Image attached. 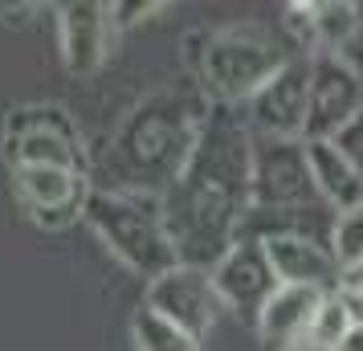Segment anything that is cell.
I'll return each instance as SVG.
<instances>
[{
  "mask_svg": "<svg viewBox=\"0 0 363 351\" xmlns=\"http://www.w3.org/2000/svg\"><path fill=\"white\" fill-rule=\"evenodd\" d=\"M330 257H335L339 269L363 262V204L347 208V213H335V225H330Z\"/></svg>",
  "mask_w": 363,
  "mask_h": 351,
  "instance_id": "obj_17",
  "label": "cell"
},
{
  "mask_svg": "<svg viewBox=\"0 0 363 351\" xmlns=\"http://www.w3.org/2000/svg\"><path fill=\"white\" fill-rule=\"evenodd\" d=\"M306 99H311V57H290L249 99V131L265 139H306Z\"/></svg>",
  "mask_w": 363,
  "mask_h": 351,
  "instance_id": "obj_8",
  "label": "cell"
},
{
  "mask_svg": "<svg viewBox=\"0 0 363 351\" xmlns=\"http://www.w3.org/2000/svg\"><path fill=\"white\" fill-rule=\"evenodd\" d=\"M294 53L281 41L274 29L265 25H229L204 41L200 50V86L208 102H220V106H237V102H249L257 90H262L274 74H278Z\"/></svg>",
  "mask_w": 363,
  "mask_h": 351,
  "instance_id": "obj_4",
  "label": "cell"
},
{
  "mask_svg": "<svg viewBox=\"0 0 363 351\" xmlns=\"http://www.w3.org/2000/svg\"><path fill=\"white\" fill-rule=\"evenodd\" d=\"M131 339H135V351H204L192 335H184L180 327H172L167 318H160L147 306L135 311Z\"/></svg>",
  "mask_w": 363,
  "mask_h": 351,
  "instance_id": "obj_16",
  "label": "cell"
},
{
  "mask_svg": "<svg viewBox=\"0 0 363 351\" xmlns=\"http://www.w3.org/2000/svg\"><path fill=\"white\" fill-rule=\"evenodd\" d=\"M359 33V9L355 4H311V41L318 53H339Z\"/></svg>",
  "mask_w": 363,
  "mask_h": 351,
  "instance_id": "obj_15",
  "label": "cell"
},
{
  "mask_svg": "<svg viewBox=\"0 0 363 351\" xmlns=\"http://www.w3.org/2000/svg\"><path fill=\"white\" fill-rule=\"evenodd\" d=\"M111 29H115L111 4H94V0L62 4V57L69 74H94L106 62Z\"/></svg>",
  "mask_w": 363,
  "mask_h": 351,
  "instance_id": "obj_11",
  "label": "cell"
},
{
  "mask_svg": "<svg viewBox=\"0 0 363 351\" xmlns=\"http://www.w3.org/2000/svg\"><path fill=\"white\" fill-rule=\"evenodd\" d=\"M147 311L167 318L172 327H180L184 335H192L196 343H204L216 327V315L225 311L213 290L208 269L196 266H172L147 286Z\"/></svg>",
  "mask_w": 363,
  "mask_h": 351,
  "instance_id": "obj_6",
  "label": "cell"
},
{
  "mask_svg": "<svg viewBox=\"0 0 363 351\" xmlns=\"http://www.w3.org/2000/svg\"><path fill=\"white\" fill-rule=\"evenodd\" d=\"M335 290H339V294H363V262H355V266H343V269H339V278H335Z\"/></svg>",
  "mask_w": 363,
  "mask_h": 351,
  "instance_id": "obj_20",
  "label": "cell"
},
{
  "mask_svg": "<svg viewBox=\"0 0 363 351\" xmlns=\"http://www.w3.org/2000/svg\"><path fill=\"white\" fill-rule=\"evenodd\" d=\"M4 147L13 167H69L86 176V151L78 127L62 106H21L9 115Z\"/></svg>",
  "mask_w": 363,
  "mask_h": 351,
  "instance_id": "obj_5",
  "label": "cell"
},
{
  "mask_svg": "<svg viewBox=\"0 0 363 351\" xmlns=\"http://www.w3.org/2000/svg\"><path fill=\"white\" fill-rule=\"evenodd\" d=\"M13 172H17L21 201L37 225L62 229L74 217H82L86 192H90L82 172H69V167H13Z\"/></svg>",
  "mask_w": 363,
  "mask_h": 351,
  "instance_id": "obj_10",
  "label": "cell"
},
{
  "mask_svg": "<svg viewBox=\"0 0 363 351\" xmlns=\"http://www.w3.org/2000/svg\"><path fill=\"white\" fill-rule=\"evenodd\" d=\"M208 278H213V290L220 299V306H229L233 315H245L249 323H257L262 306L278 290L274 266H269L265 245L257 237H237V245L208 269Z\"/></svg>",
  "mask_w": 363,
  "mask_h": 351,
  "instance_id": "obj_9",
  "label": "cell"
},
{
  "mask_svg": "<svg viewBox=\"0 0 363 351\" xmlns=\"http://www.w3.org/2000/svg\"><path fill=\"white\" fill-rule=\"evenodd\" d=\"M335 143H339V151L351 160V167L359 172V180H363V111L347 123L343 131L335 135Z\"/></svg>",
  "mask_w": 363,
  "mask_h": 351,
  "instance_id": "obj_19",
  "label": "cell"
},
{
  "mask_svg": "<svg viewBox=\"0 0 363 351\" xmlns=\"http://www.w3.org/2000/svg\"><path fill=\"white\" fill-rule=\"evenodd\" d=\"M335 351H363V327H351V331L343 335V343Z\"/></svg>",
  "mask_w": 363,
  "mask_h": 351,
  "instance_id": "obj_21",
  "label": "cell"
},
{
  "mask_svg": "<svg viewBox=\"0 0 363 351\" xmlns=\"http://www.w3.org/2000/svg\"><path fill=\"white\" fill-rule=\"evenodd\" d=\"M204 115H208V106L184 90H160V94L143 99L118 123L115 139L106 147L111 180L99 188L164 196L196 147Z\"/></svg>",
  "mask_w": 363,
  "mask_h": 351,
  "instance_id": "obj_2",
  "label": "cell"
},
{
  "mask_svg": "<svg viewBox=\"0 0 363 351\" xmlns=\"http://www.w3.org/2000/svg\"><path fill=\"white\" fill-rule=\"evenodd\" d=\"M265 257L274 266L278 286H311V290H335L339 266L330 257V245L298 233H274L262 237Z\"/></svg>",
  "mask_w": 363,
  "mask_h": 351,
  "instance_id": "obj_12",
  "label": "cell"
},
{
  "mask_svg": "<svg viewBox=\"0 0 363 351\" xmlns=\"http://www.w3.org/2000/svg\"><path fill=\"white\" fill-rule=\"evenodd\" d=\"M302 147H306V167H311L314 192L323 196V204H327V208L347 213V208L363 204V180H359V172L351 167V160L339 151V143H335V139H302Z\"/></svg>",
  "mask_w": 363,
  "mask_h": 351,
  "instance_id": "obj_13",
  "label": "cell"
},
{
  "mask_svg": "<svg viewBox=\"0 0 363 351\" xmlns=\"http://www.w3.org/2000/svg\"><path fill=\"white\" fill-rule=\"evenodd\" d=\"M323 294L330 290H311V286H278L269 302L262 306V315H257V331H262L265 343H294V339H306L311 331V318L318 311V302Z\"/></svg>",
  "mask_w": 363,
  "mask_h": 351,
  "instance_id": "obj_14",
  "label": "cell"
},
{
  "mask_svg": "<svg viewBox=\"0 0 363 351\" xmlns=\"http://www.w3.org/2000/svg\"><path fill=\"white\" fill-rule=\"evenodd\" d=\"M347 331H351V315L343 311V302H339V294L330 290V294H323V302H318V311H314L306 339H311V343H318V347L335 351L339 343H343V335H347Z\"/></svg>",
  "mask_w": 363,
  "mask_h": 351,
  "instance_id": "obj_18",
  "label": "cell"
},
{
  "mask_svg": "<svg viewBox=\"0 0 363 351\" xmlns=\"http://www.w3.org/2000/svg\"><path fill=\"white\" fill-rule=\"evenodd\" d=\"M363 111V74L335 53L311 57V99H306V139H335Z\"/></svg>",
  "mask_w": 363,
  "mask_h": 351,
  "instance_id": "obj_7",
  "label": "cell"
},
{
  "mask_svg": "<svg viewBox=\"0 0 363 351\" xmlns=\"http://www.w3.org/2000/svg\"><path fill=\"white\" fill-rule=\"evenodd\" d=\"M281 351H327V347H318V343H311V339H294V343H286Z\"/></svg>",
  "mask_w": 363,
  "mask_h": 351,
  "instance_id": "obj_22",
  "label": "cell"
},
{
  "mask_svg": "<svg viewBox=\"0 0 363 351\" xmlns=\"http://www.w3.org/2000/svg\"><path fill=\"white\" fill-rule=\"evenodd\" d=\"M253 131L237 106L208 102L196 147L176 184L160 196L176 266L213 269L237 245L253 208Z\"/></svg>",
  "mask_w": 363,
  "mask_h": 351,
  "instance_id": "obj_1",
  "label": "cell"
},
{
  "mask_svg": "<svg viewBox=\"0 0 363 351\" xmlns=\"http://www.w3.org/2000/svg\"><path fill=\"white\" fill-rule=\"evenodd\" d=\"M82 217L102 237V245L115 253L127 269L155 282L160 274L176 266V250L164 225L160 196L143 192H118V188H90Z\"/></svg>",
  "mask_w": 363,
  "mask_h": 351,
  "instance_id": "obj_3",
  "label": "cell"
}]
</instances>
